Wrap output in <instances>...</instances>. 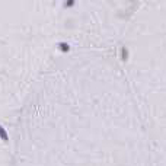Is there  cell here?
Returning <instances> with one entry per match:
<instances>
[{
  "label": "cell",
  "instance_id": "cell-1",
  "mask_svg": "<svg viewBox=\"0 0 166 166\" xmlns=\"http://www.w3.org/2000/svg\"><path fill=\"white\" fill-rule=\"evenodd\" d=\"M0 138H2L3 141H9V136H7L6 130L2 127V125H0Z\"/></svg>",
  "mask_w": 166,
  "mask_h": 166
},
{
  "label": "cell",
  "instance_id": "cell-2",
  "mask_svg": "<svg viewBox=\"0 0 166 166\" xmlns=\"http://www.w3.org/2000/svg\"><path fill=\"white\" fill-rule=\"evenodd\" d=\"M60 48H61L63 51H69V45H67V44H64V43L60 44Z\"/></svg>",
  "mask_w": 166,
  "mask_h": 166
},
{
  "label": "cell",
  "instance_id": "cell-3",
  "mask_svg": "<svg viewBox=\"0 0 166 166\" xmlns=\"http://www.w3.org/2000/svg\"><path fill=\"white\" fill-rule=\"evenodd\" d=\"M73 5V0H67V6H71Z\"/></svg>",
  "mask_w": 166,
  "mask_h": 166
}]
</instances>
